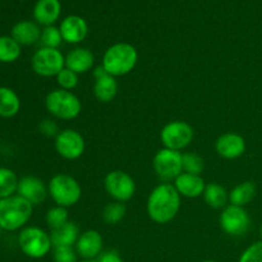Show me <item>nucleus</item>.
I'll use <instances>...</instances> for the list:
<instances>
[{"label": "nucleus", "mask_w": 262, "mask_h": 262, "mask_svg": "<svg viewBox=\"0 0 262 262\" xmlns=\"http://www.w3.org/2000/svg\"><path fill=\"white\" fill-rule=\"evenodd\" d=\"M48 189L49 196L55 202L56 206L67 209L78 204L82 197V188L78 181L64 173L55 174L49 182Z\"/></svg>", "instance_id": "39448f33"}, {"label": "nucleus", "mask_w": 262, "mask_h": 262, "mask_svg": "<svg viewBox=\"0 0 262 262\" xmlns=\"http://www.w3.org/2000/svg\"><path fill=\"white\" fill-rule=\"evenodd\" d=\"M63 41L71 45L81 43L89 33L87 22L79 15H68L64 18L59 27Z\"/></svg>", "instance_id": "dca6fc26"}, {"label": "nucleus", "mask_w": 262, "mask_h": 262, "mask_svg": "<svg viewBox=\"0 0 262 262\" xmlns=\"http://www.w3.org/2000/svg\"><path fill=\"white\" fill-rule=\"evenodd\" d=\"M46 224L48 227L50 228L51 230L56 229V228H60L61 225H64L66 223L69 222V216H68V210L67 207H61V206H54L46 212Z\"/></svg>", "instance_id": "c756f323"}, {"label": "nucleus", "mask_w": 262, "mask_h": 262, "mask_svg": "<svg viewBox=\"0 0 262 262\" xmlns=\"http://www.w3.org/2000/svg\"><path fill=\"white\" fill-rule=\"evenodd\" d=\"M215 150L217 155L222 156L223 159L233 160V159L241 158L245 154L246 141L238 133H224L215 142Z\"/></svg>", "instance_id": "2eb2a0df"}, {"label": "nucleus", "mask_w": 262, "mask_h": 262, "mask_svg": "<svg viewBox=\"0 0 262 262\" xmlns=\"http://www.w3.org/2000/svg\"><path fill=\"white\" fill-rule=\"evenodd\" d=\"M20 251L31 258H42L53 250L50 234L38 227H26L18 235Z\"/></svg>", "instance_id": "423d86ee"}, {"label": "nucleus", "mask_w": 262, "mask_h": 262, "mask_svg": "<svg viewBox=\"0 0 262 262\" xmlns=\"http://www.w3.org/2000/svg\"><path fill=\"white\" fill-rule=\"evenodd\" d=\"M138 61V51L128 42H118L107 48L102 56V67L113 77H122L130 73Z\"/></svg>", "instance_id": "7ed1b4c3"}, {"label": "nucleus", "mask_w": 262, "mask_h": 262, "mask_svg": "<svg viewBox=\"0 0 262 262\" xmlns=\"http://www.w3.org/2000/svg\"><path fill=\"white\" fill-rule=\"evenodd\" d=\"M45 107L56 119L73 120L81 114L82 102L72 91L55 89L46 95Z\"/></svg>", "instance_id": "20e7f679"}, {"label": "nucleus", "mask_w": 262, "mask_h": 262, "mask_svg": "<svg viewBox=\"0 0 262 262\" xmlns=\"http://www.w3.org/2000/svg\"><path fill=\"white\" fill-rule=\"evenodd\" d=\"M97 261L99 262H124L123 261L122 256L119 255V252H117L115 250L104 251V252L99 256Z\"/></svg>", "instance_id": "c9c22d12"}, {"label": "nucleus", "mask_w": 262, "mask_h": 262, "mask_svg": "<svg viewBox=\"0 0 262 262\" xmlns=\"http://www.w3.org/2000/svg\"><path fill=\"white\" fill-rule=\"evenodd\" d=\"M219 224L225 234L230 237H242L250 230L251 217L245 207L228 205L220 214Z\"/></svg>", "instance_id": "9d476101"}, {"label": "nucleus", "mask_w": 262, "mask_h": 262, "mask_svg": "<svg viewBox=\"0 0 262 262\" xmlns=\"http://www.w3.org/2000/svg\"><path fill=\"white\" fill-rule=\"evenodd\" d=\"M104 239L97 230L90 229L79 234L76 243L77 255L82 260H97L104 251Z\"/></svg>", "instance_id": "ddd939ff"}, {"label": "nucleus", "mask_w": 262, "mask_h": 262, "mask_svg": "<svg viewBox=\"0 0 262 262\" xmlns=\"http://www.w3.org/2000/svg\"><path fill=\"white\" fill-rule=\"evenodd\" d=\"M79 262H99V261H97V260H82Z\"/></svg>", "instance_id": "4c0bfd02"}, {"label": "nucleus", "mask_w": 262, "mask_h": 262, "mask_svg": "<svg viewBox=\"0 0 262 262\" xmlns=\"http://www.w3.org/2000/svg\"><path fill=\"white\" fill-rule=\"evenodd\" d=\"M31 67L41 77H56L66 68V56L59 49L40 48L31 59Z\"/></svg>", "instance_id": "0eeeda50"}, {"label": "nucleus", "mask_w": 262, "mask_h": 262, "mask_svg": "<svg viewBox=\"0 0 262 262\" xmlns=\"http://www.w3.org/2000/svg\"><path fill=\"white\" fill-rule=\"evenodd\" d=\"M17 194H19L20 197L27 200L30 204L36 206V205H41L45 201L49 194V189L42 179L33 176H27L19 179Z\"/></svg>", "instance_id": "4468645a"}, {"label": "nucleus", "mask_w": 262, "mask_h": 262, "mask_svg": "<svg viewBox=\"0 0 262 262\" xmlns=\"http://www.w3.org/2000/svg\"><path fill=\"white\" fill-rule=\"evenodd\" d=\"M17 176L8 168H0V200L13 196L18 189Z\"/></svg>", "instance_id": "bb28decb"}, {"label": "nucleus", "mask_w": 262, "mask_h": 262, "mask_svg": "<svg viewBox=\"0 0 262 262\" xmlns=\"http://www.w3.org/2000/svg\"><path fill=\"white\" fill-rule=\"evenodd\" d=\"M238 262H262V241L253 243L245 250Z\"/></svg>", "instance_id": "72a5a7b5"}, {"label": "nucleus", "mask_w": 262, "mask_h": 262, "mask_svg": "<svg viewBox=\"0 0 262 262\" xmlns=\"http://www.w3.org/2000/svg\"><path fill=\"white\" fill-rule=\"evenodd\" d=\"M79 237V229L76 225V223L68 222L60 228L51 230L50 238L53 247H63V246H68V247H73L76 246L77 241Z\"/></svg>", "instance_id": "412c9836"}, {"label": "nucleus", "mask_w": 262, "mask_h": 262, "mask_svg": "<svg viewBox=\"0 0 262 262\" xmlns=\"http://www.w3.org/2000/svg\"><path fill=\"white\" fill-rule=\"evenodd\" d=\"M125 214H127V209H125L124 204L113 201L107 204L102 210V219L106 224L115 225L124 219Z\"/></svg>", "instance_id": "cd10ccee"}, {"label": "nucleus", "mask_w": 262, "mask_h": 262, "mask_svg": "<svg viewBox=\"0 0 262 262\" xmlns=\"http://www.w3.org/2000/svg\"><path fill=\"white\" fill-rule=\"evenodd\" d=\"M20 109V100L18 95L9 87H0V117L12 118Z\"/></svg>", "instance_id": "393cba45"}, {"label": "nucleus", "mask_w": 262, "mask_h": 262, "mask_svg": "<svg viewBox=\"0 0 262 262\" xmlns=\"http://www.w3.org/2000/svg\"><path fill=\"white\" fill-rule=\"evenodd\" d=\"M193 137V128L183 120H174L164 125L160 132V140L164 147L179 152L191 145Z\"/></svg>", "instance_id": "1a4fd4ad"}, {"label": "nucleus", "mask_w": 262, "mask_h": 262, "mask_svg": "<svg viewBox=\"0 0 262 262\" xmlns=\"http://www.w3.org/2000/svg\"><path fill=\"white\" fill-rule=\"evenodd\" d=\"M20 56V45L12 36H0V61L14 63Z\"/></svg>", "instance_id": "a878e982"}, {"label": "nucleus", "mask_w": 262, "mask_h": 262, "mask_svg": "<svg viewBox=\"0 0 262 262\" xmlns=\"http://www.w3.org/2000/svg\"><path fill=\"white\" fill-rule=\"evenodd\" d=\"M33 212V205L19 194L0 200V228L7 232L22 229Z\"/></svg>", "instance_id": "f03ea898"}, {"label": "nucleus", "mask_w": 262, "mask_h": 262, "mask_svg": "<svg viewBox=\"0 0 262 262\" xmlns=\"http://www.w3.org/2000/svg\"><path fill=\"white\" fill-rule=\"evenodd\" d=\"M92 74H94L95 79H99V78H101V77L107 76V74H109V73H107L106 69H105L104 67H102V64H100V66L95 67V68L92 69Z\"/></svg>", "instance_id": "e433bc0d"}, {"label": "nucleus", "mask_w": 262, "mask_h": 262, "mask_svg": "<svg viewBox=\"0 0 262 262\" xmlns=\"http://www.w3.org/2000/svg\"><path fill=\"white\" fill-rule=\"evenodd\" d=\"M204 200L211 209H224L229 202V192L219 183H207L204 192Z\"/></svg>", "instance_id": "5701e85b"}, {"label": "nucleus", "mask_w": 262, "mask_h": 262, "mask_svg": "<svg viewBox=\"0 0 262 262\" xmlns=\"http://www.w3.org/2000/svg\"><path fill=\"white\" fill-rule=\"evenodd\" d=\"M95 66V55L87 48H74L66 55V68L83 74L92 71Z\"/></svg>", "instance_id": "a211bd4d"}, {"label": "nucleus", "mask_w": 262, "mask_h": 262, "mask_svg": "<svg viewBox=\"0 0 262 262\" xmlns=\"http://www.w3.org/2000/svg\"><path fill=\"white\" fill-rule=\"evenodd\" d=\"M38 130H40L41 135H43L45 137H56V136L60 133L58 123L54 119H43L42 122L38 124Z\"/></svg>", "instance_id": "f704fd0d"}, {"label": "nucleus", "mask_w": 262, "mask_h": 262, "mask_svg": "<svg viewBox=\"0 0 262 262\" xmlns=\"http://www.w3.org/2000/svg\"><path fill=\"white\" fill-rule=\"evenodd\" d=\"M118 94V82L117 78L110 74L101 77L99 79H95L94 84V95L97 101L102 104L113 101Z\"/></svg>", "instance_id": "4be33fe9"}, {"label": "nucleus", "mask_w": 262, "mask_h": 262, "mask_svg": "<svg viewBox=\"0 0 262 262\" xmlns=\"http://www.w3.org/2000/svg\"><path fill=\"white\" fill-rule=\"evenodd\" d=\"M260 235H261V241H262V225H261V228H260Z\"/></svg>", "instance_id": "58836bf2"}, {"label": "nucleus", "mask_w": 262, "mask_h": 262, "mask_svg": "<svg viewBox=\"0 0 262 262\" xmlns=\"http://www.w3.org/2000/svg\"><path fill=\"white\" fill-rule=\"evenodd\" d=\"M55 78L59 89L67 90V91H72L79 83V74H77L76 72L71 71L68 68H64Z\"/></svg>", "instance_id": "2f4dec72"}, {"label": "nucleus", "mask_w": 262, "mask_h": 262, "mask_svg": "<svg viewBox=\"0 0 262 262\" xmlns=\"http://www.w3.org/2000/svg\"><path fill=\"white\" fill-rule=\"evenodd\" d=\"M182 164L183 171L189 174L201 176L205 169V160L197 152H184L182 154Z\"/></svg>", "instance_id": "c85d7f7f"}, {"label": "nucleus", "mask_w": 262, "mask_h": 262, "mask_svg": "<svg viewBox=\"0 0 262 262\" xmlns=\"http://www.w3.org/2000/svg\"><path fill=\"white\" fill-rule=\"evenodd\" d=\"M61 42H63V37H61L60 30L55 26H49V27H45L41 31V48L58 49Z\"/></svg>", "instance_id": "7c9ffc66"}, {"label": "nucleus", "mask_w": 262, "mask_h": 262, "mask_svg": "<svg viewBox=\"0 0 262 262\" xmlns=\"http://www.w3.org/2000/svg\"><path fill=\"white\" fill-rule=\"evenodd\" d=\"M54 262H78V255L76 248L63 246V247H53Z\"/></svg>", "instance_id": "473e14b6"}, {"label": "nucleus", "mask_w": 262, "mask_h": 262, "mask_svg": "<svg viewBox=\"0 0 262 262\" xmlns=\"http://www.w3.org/2000/svg\"><path fill=\"white\" fill-rule=\"evenodd\" d=\"M173 184L181 196L187 197V199H197V197H201L204 194L207 183L201 176L183 171L174 181Z\"/></svg>", "instance_id": "f3484780"}, {"label": "nucleus", "mask_w": 262, "mask_h": 262, "mask_svg": "<svg viewBox=\"0 0 262 262\" xmlns=\"http://www.w3.org/2000/svg\"><path fill=\"white\" fill-rule=\"evenodd\" d=\"M106 193L117 202L129 201L136 193L135 179L123 170H113L106 174L104 179Z\"/></svg>", "instance_id": "9b49d317"}, {"label": "nucleus", "mask_w": 262, "mask_h": 262, "mask_svg": "<svg viewBox=\"0 0 262 262\" xmlns=\"http://www.w3.org/2000/svg\"><path fill=\"white\" fill-rule=\"evenodd\" d=\"M204 262H216V261H212V260H206V261H204Z\"/></svg>", "instance_id": "ea45409f"}, {"label": "nucleus", "mask_w": 262, "mask_h": 262, "mask_svg": "<svg viewBox=\"0 0 262 262\" xmlns=\"http://www.w3.org/2000/svg\"><path fill=\"white\" fill-rule=\"evenodd\" d=\"M256 193H257V187L253 182H243L229 192V204L245 207L246 205L253 201Z\"/></svg>", "instance_id": "b1692460"}, {"label": "nucleus", "mask_w": 262, "mask_h": 262, "mask_svg": "<svg viewBox=\"0 0 262 262\" xmlns=\"http://www.w3.org/2000/svg\"><path fill=\"white\" fill-rule=\"evenodd\" d=\"M182 205V196L174 184L161 183L150 192L147 199V215L156 224H166L178 215Z\"/></svg>", "instance_id": "f257e3e1"}, {"label": "nucleus", "mask_w": 262, "mask_h": 262, "mask_svg": "<svg viewBox=\"0 0 262 262\" xmlns=\"http://www.w3.org/2000/svg\"><path fill=\"white\" fill-rule=\"evenodd\" d=\"M152 168L159 179H161L164 183L174 182L183 173L182 152L165 147L161 148L154 156Z\"/></svg>", "instance_id": "6e6552de"}, {"label": "nucleus", "mask_w": 262, "mask_h": 262, "mask_svg": "<svg viewBox=\"0 0 262 262\" xmlns=\"http://www.w3.org/2000/svg\"><path fill=\"white\" fill-rule=\"evenodd\" d=\"M86 148L83 136L76 129L60 130L55 137V150L66 160H77L81 158Z\"/></svg>", "instance_id": "f8f14e48"}, {"label": "nucleus", "mask_w": 262, "mask_h": 262, "mask_svg": "<svg viewBox=\"0 0 262 262\" xmlns=\"http://www.w3.org/2000/svg\"><path fill=\"white\" fill-rule=\"evenodd\" d=\"M61 5L59 0H38L33 8V17L37 25L49 27L59 19Z\"/></svg>", "instance_id": "6ab92c4d"}, {"label": "nucleus", "mask_w": 262, "mask_h": 262, "mask_svg": "<svg viewBox=\"0 0 262 262\" xmlns=\"http://www.w3.org/2000/svg\"><path fill=\"white\" fill-rule=\"evenodd\" d=\"M41 31L37 23L32 20H20L15 23L12 28V37L20 46H30L40 42Z\"/></svg>", "instance_id": "aec40b11"}]
</instances>
